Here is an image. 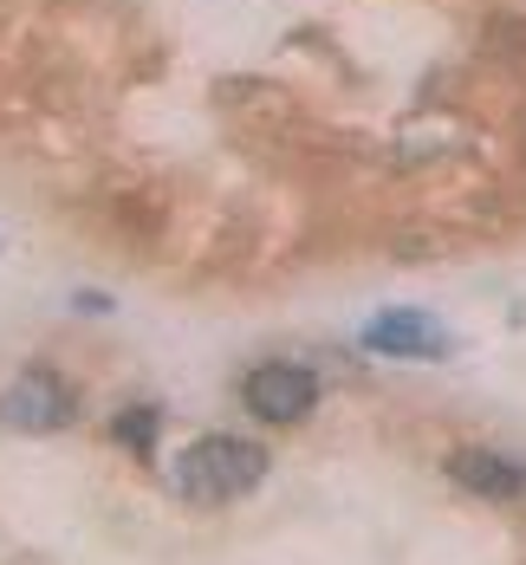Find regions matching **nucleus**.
Listing matches in <instances>:
<instances>
[{"instance_id":"nucleus-1","label":"nucleus","mask_w":526,"mask_h":565,"mask_svg":"<svg viewBox=\"0 0 526 565\" xmlns=\"http://www.w3.org/2000/svg\"><path fill=\"white\" fill-rule=\"evenodd\" d=\"M267 481V455L240 436H208V443H189L175 461V488L195 501V508H228L240 494H254Z\"/></svg>"},{"instance_id":"nucleus-2","label":"nucleus","mask_w":526,"mask_h":565,"mask_svg":"<svg viewBox=\"0 0 526 565\" xmlns=\"http://www.w3.org/2000/svg\"><path fill=\"white\" fill-rule=\"evenodd\" d=\"M240 396H247V409L267 416V423H299V416L319 403V377L299 371V364H260V371L240 384Z\"/></svg>"},{"instance_id":"nucleus-3","label":"nucleus","mask_w":526,"mask_h":565,"mask_svg":"<svg viewBox=\"0 0 526 565\" xmlns=\"http://www.w3.org/2000/svg\"><path fill=\"white\" fill-rule=\"evenodd\" d=\"M364 351H377V358H442L449 332L429 312H384L377 326H364Z\"/></svg>"},{"instance_id":"nucleus-4","label":"nucleus","mask_w":526,"mask_h":565,"mask_svg":"<svg viewBox=\"0 0 526 565\" xmlns=\"http://www.w3.org/2000/svg\"><path fill=\"white\" fill-rule=\"evenodd\" d=\"M0 416L13 423V429H58L65 416H72V391L46 377V371H26L13 391L0 396Z\"/></svg>"},{"instance_id":"nucleus-5","label":"nucleus","mask_w":526,"mask_h":565,"mask_svg":"<svg viewBox=\"0 0 526 565\" xmlns=\"http://www.w3.org/2000/svg\"><path fill=\"white\" fill-rule=\"evenodd\" d=\"M449 475L462 481L468 494H487V501H520L526 494V461L494 449H455L449 455Z\"/></svg>"},{"instance_id":"nucleus-6","label":"nucleus","mask_w":526,"mask_h":565,"mask_svg":"<svg viewBox=\"0 0 526 565\" xmlns=\"http://www.w3.org/2000/svg\"><path fill=\"white\" fill-rule=\"evenodd\" d=\"M111 436L124 443V449H137V455H157V409H150V403H130V409L111 423Z\"/></svg>"}]
</instances>
